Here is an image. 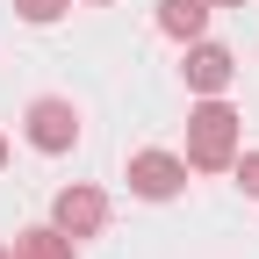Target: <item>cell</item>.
<instances>
[{"instance_id":"obj_6","label":"cell","mask_w":259,"mask_h":259,"mask_svg":"<svg viewBox=\"0 0 259 259\" xmlns=\"http://www.w3.org/2000/svg\"><path fill=\"white\" fill-rule=\"evenodd\" d=\"M158 29L180 36V44H194L209 29V0H158Z\"/></svg>"},{"instance_id":"obj_7","label":"cell","mask_w":259,"mask_h":259,"mask_svg":"<svg viewBox=\"0 0 259 259\" xmlns=\"http://www.w3.org/2000/svg\"><path fill=\"white\" fill-rule=\"evenodd\" d=\"M15 259H72V238H65L58 223H36V231L15 238Z\"/></svg>"},{"instance_id":"obj_9","label":"cell","mask_w":259,"mask_h":259,"mask_svg":"<svg viewBox=\"0 0 259 259\" xmlns=\"http://www.w3.org/2000/svg\"><path fill=\"white\" fill-rule=\"evenodd\" d=\"M231 173H238V187L259 202V151H238V166H231Z\"/></svg>"},{"instance_id":"obj_13","label":"cell","mask_w":259,"mask_h":259,"mask_svg":"<svg viewBox=\"0 0 259 259\" xmlns=\"http://www.w3.org/2000/svg\"><path fill=\"white\" fill-rule=\"evenodd\" d=\"M87 8H108V0H87Z\"/></svg>"},{"instance_id":"obj_2","label":"cell","mask_w":259,"mask_h":259,"mask_svg":"<svg viewBox=\"0 0 259 259\" xmlns=\"http://www.w3.org/2000/svg\"><path fill=\"white\" fill-rule=\"evenodd\" d=\"M51 223H58L65 238H101V223H108V194L87 187V180H72V187L51 202Z\"/></svg>"},{"instance_id":"obj_1","label":"cell","mask_w":259,"mask_h":259,"mask_svg":"<svg viewBox=\"0 0 259 259\" xmlns=\"http://www.w3.org/2000/svg\"><path fill=\"white\" fill-rule=\"evenodd\" d=\"M238 108L223 101V94H202V108L187 115V166L194 173H223V166H238Z\"/></svg>"},{"instance_id":"obj_11","label":"cell","mask_w":259,"mask_h":259,"mask_svg":"<svg viewBox=\"0 0 259 259\" xmlns=\"http://www.w3.org/2000/svg\"><path fill=\"white\" fill-rule=\"evenodd\" d=\"M0 166H8V137H0Z\"/></svg>"},{"instance_id":"obj_4","label":"cell","mask_w":259,"mask_h":259,"mask_svg":"<svg viewBox=\"0 0 259 259\" xmlns=\"http://www.w3.org/2000/svg\"><path fill=\"white\" fill-rule=\"evenodd\" d=\"M180 180H187V158H173V151H137L130 158V194H144V202H173Z\"/></svg>"},{"instance_id":"obj_12","label":"cell","mask_w":259,"mask_h":259,"mask_svg":"<svg viewBox=\"0 0 259 259\" xmlns=\"http://www.w3.org/2000/svg\"><path fill=\"white\" fill-rule=\"evenodd\" d=\"M0 259H15V245H0Z\"/></svg>"},{"instance_id":"obj_10","label":"cell","mask_w":259,"mask_h":259,"mask_svg":"<svg viewBox=\"0 0 259 259\" xmlns=\"http://www.w3.org/2000/svg\"><path fill=\"white\" fill-rule=\"evenodd\" d=\"M209 8H245V0H209Z\"/></svg>"},{"instance_id":"obj_8","label":"cell","mask_w":259,"mask_h":259,"mask_svg":"<svg viewBox=\"0 0 259 259\" xmlns=\"http://www.w3.org/2000/svg\"><path fill=\"white\" fill-rule=\"evenodd\" d=\"M65 8H72V0H15V15H22V22H58Z\"/></svg>"},{"instance_id":"obj_3","label":"cell","mask_w":259,"mask_h":259,"mask_svg":"<svg viewBox=\"0 0 259 259\" xmlns=\"http://www.w3.org/2000/svg\"><path fill=\"white\" fill-rule=\"evenodd\" d=\"M22 130H29V144H36V151H72V144H79V115H72V101H58V94L29 101Z\"/></svg>"},{"instance_id":"obj_5","label":"cell","mask_w":259,"mask_h":259,"mask_svg":"<svg viewBox=\"0 0 259 259\" xmlns=\"http://www.w3.org/2000/svg\"><path fill=\"white\" fill-rule=\"evenodd\" d=\"M231 79H238V58L223 51V44H194L187 51V87L194 94H223Z\"/></svg>"}]
</instances>
